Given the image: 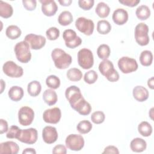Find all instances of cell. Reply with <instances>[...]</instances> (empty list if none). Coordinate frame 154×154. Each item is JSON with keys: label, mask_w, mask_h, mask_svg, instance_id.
I'll use <instances>...</instances> for the list:
<instances>
[{"label": "cell", "mask_w": 154, "mask_h": 154, "mask_svg": "<svg viewBox=\"0 0 154 154\" xmlns=\"http://www.w3.org/2000/svg\"><path fill=\"white\" fill-rule=\"evenodd\" d=\"M51 57L54 61L55 66L59 69L67 68L72 61L71 55L60 48H55L52 51Z\"/></svg>", "instance_id": "6da1fadb"}, {"label": "cell", "mask_w": 154, "mask_h": 154, "mask_svg": "<svg viewBox=\"0 0 154 154\" xmlns=\"http://www.w3.org/2000/svg\"><path fill=\"white\" fill-rule=\"evenodd\" d=\"M17 60L22 63H28L31 58L29 45L25 40L16 43L14 48Z\"/></svg>", "instance_id": "7a4b0ae2"}, {"label": "cell", "mask_w": 154, "mask_h": 154, "mask_svg": "<svg viewBox=\"0 0 154 154\" xmlns=\"http://www.w3.org/2000/svg\"><path fill=\"white\" fill-rule=\"evenodd\" d=\"M149 26L144 23L137 24L135 28V38L136 42L140 46H146L149 44L150 38L148 35Z\"/></svg>", "instance_id": "3957f363"}, {"label": "cell", "mask_w": 154, "mask_h": 154, "mask_svg": "<svg viewBox=\"0 0 154 154\" xmlns=\"http://www.w3.org/2000/svg\"><path fill=\"white\" fill-rule=\"evenodd\" d=\"M78 63L84 69H89L93 67L94 58L93 52L88 49L82 48L78 52Z\"/></svg>", "instance_id": "277c9868"}, {"label": "cell", "mask_w": 154, "mask_h": 154, "mask_svg": "<svg viewBox=\"0 0 154 154\" xmlns=\"http://www.w3.org/2000/svg\"><path fill=\"white\" fill-rule=\"evenodd\" d=\"M118 67L120 71L125 74L130 73L138 69V63L134 58L122 57L118 61Z\"/></svg>", "instance_id": "5b68a950"}, {"label": "cell", "mask_w": 154, "mask_h": 154, "mask_svg": "<svg viewBox=\"0 0 154 154\" xmlns=\"http://www.w3.org/2000/svg\"><path fill=\"white\" fill-rule=\"evenodd\" d=\"M75 26L81 32L86 35H91L94 31V24L92 20L84 17H79L75 21Z\"/></svg>", "instance_id": "8992f818"}, {"label": "cell", "mask_w": 154, "mask_h": 154, "mask_svg": "<svg viewBox=\"0 0 154 154\" xmlns=\"http://www.w3.org/2000/svg\"><path fill=\"white\" fill-rule=\"evenodd\" d=\"M63 38L66 46L70 49H74L82 43V39L77 35L76 32L71 29H66L63 33Z\"/></svg>", "instance_id": "52a82bcc"}, {"label": "cell", "mask_w": 154, "mask_h": 154, "mask_svg": "<svg viewBox=\"0 0 154 154\" xmlns=\"http://www.w3.org/2000/svg\"><path fill=\"white\" fill-rule=\"evenodd\" d=\"M66 147L71 150L79 151L84 146V139L81 135L70 134L65 140Z\"/></svg>", "instance_id": "ba28073f"}, {"label": "cell", "mask_w": 154, "mask_h": 154, "mask_svg": "<svg viewBox=\"0 0 154 154\" xmlns=\"http://www.w3.org/2000/svg\"><path fill=\"white\" fill-rule=\"evenodd\" d=\"M2 70L6 75L11 78H20L23 74L22 67L13 61H6L3 64Z\"/></svg>", "instance_id": "9c48e42d"}, {"label": "cell", "mask_w": 154, "mask_h": 154, "mask_svg": "<svg viewBox=\"0 0 154 154\" xmlns=\"http://www.w3.org/2000/svg\"><path fill=\"white\" fill-rule=\"evenodd\" d=\"M34 118V112L33 109L26 106L21 107L18 111V120L19 123L22 126L30 125Z\"/></svg>", "instance_id": "30bf717a"}, {"label": "cell", "mask_w": 154, "mask_h": 154, "mask_svg": "<svg viewBox=\"0 0 154 154\" xmlns=\"http://www.w3.org/2000/svg\"><path fill=\"white\" fill-rule=\"evenodd\" d=\"M37 138L38 133L37 129L33 128H30L25 129H21L17 140L22 143L28 144H33L37 141Z\"/></svg>", "instance_id": "8fae6325"}, {"label": "cell", "mask_w": 154, "mask_h": 154, "mask_svg": "<svg viewBox=\"0 0 154 154\" xmlns=\"http://www.w3.org/2000/svg\"><path fill=\"white\" fill-rule=\"evenodd\" d=\"M24 40L29 45L31 49L34 50L42 49L45 46L46 42L45 37L35 34H29L26 35Z\"/></svg>", "instance_id": "7c38bea8"}, {"label": "cell", "mask_w": 154, "mask_h": 154, "mask_svg": "<svg viewBox=\"0 0 154 154\" xmlns=\"http://www.w3.org/2000/svg\"><path fill=\"white\" fill-rule=\"evenodd\" d=\"M61 117V111L58 107L46 109L43 114V120L48 123L57 124Z\"/></svg>", "instance_id": "4fadbf2b"}, {"label": "cell", "mask_w": 154, "mask_h": 154, "mask_svg": "<svg viewBox=\"0 0 154 154\" xmlns=\"http://www.w3.org/2000/svg\"><path fill=\"white\" fill-rule=\"evenodd\" d=\"M66 98L69 101L71 107L84 97L79 87L71 85L66 88L65 91Z\"/></svg>", "instance_id": "5bb4252c"}, {"label": "cell", "mask_w": 154, "mask_h": 154, "mask_svg": "<svg viewBox=\"0 0 154 154\" xmlns=\"http://www.w3.org/2000/svg\"><path fill=\"white\" fill-rule=\"evenodd\" d=\"M58 135L55 127L51 126H45L42 131V138L45 143L52 144L58 139Z\"/></svg>", "instance_id": "9a60e30c"}, {"label": "cell", "mask_w": 154, "mask_h": 154, "mask_svg": "<svg viewBox=\"0 0 154 154\" xmlns=\"http://www.w3.org/2000/svg\"><path fill=\"white\" fill-rule=\"evenodd\" d=\"M39 2L42 4V11L48 17L54 16L58 10V6L53 0H40Z\"/></svg>", "instance_id": "2e32d148"}, {"label": "cell", "mask_w": 154, "mask_h": 154, "mask_svg": "<svg viewBox=\"0 0 154 154\" xmlns=\"http://www.w3.org/2000/svg\"><path fill=\"white\" fill-rule=\"evenodd\" d=\"M72 108L82 116H87L91 111V105L82 97L79 101L76 103Z\"/></svg>", "instance_id": "e0dca14e"}, {"label": "cell", "mask_w": 154, "mask_h": 154, "mask_svg": "<svg viewBox=\"0 0 154 154\" xmlns=\"http://www.w3.org/2000/svg\"><path fill=\"white\" fill-rule=\"evenodd\" d=\"M128 17V13L126 10L123 8H117L113 12L112 19L116 24L123 25L127 22Z\"/></svg>", "instance_id": "ac0fdd59"}, {"label": "cell", "mask_w": 154, "mask_h": 154, "mask_svg": "<svg viewBox=\"0 0 154 154\" xmlns=\"http://www.w3.org/2000/svg\"><path fill=\"white\" fill-rule=\"evenodd\" d=\"M19 150V147L18 144L14 141H8L0 144V153L17 154Z\"/></svg>", "instance_id": "d6986e66"}, {"label": "cell", "mask_w": 154, "mask_h": 154, "mask_svg": "<svg viewBox=\"0 0 154 154\" xmlns=\"http://www.w3.org/2000/svg\"><path fill=\"white\" fill-rule=\"evenodd\" d=\"M132 94L134 99L141 102L146 100L149 96L147 89L141 85H137L135 87L133 88Z\"/></svg>", "instance_id": "ffe728a7"}, {"label": "cell", "mask_w": 154, "mask_h": 154, "mask_svg": "<svg viewBox=\"0 0 154 154\" xmlns=\"http://www.w3.org/2000/svg\"><path fill=\"white\" fill-rule=\"evenodd\" d=\"M130 147L134 152H142L146 150L147 143L143 138H135L131 141Z\"/></svg>", "instance_id": "44dd1931"}, {"label": "cell", "mask_w": 154, "mask_h": 154, "mask_svg": "<svg viewBox=\"0 0 154 154\" xmlns=\"http://www.w3.org/2000/svg\"><path fill=\"white\" fill-rule=\"evenodd\" d=\"M10 99L14 102H17L20 100L24 94L23 90L22 87L15 85L11 87L8 90V93Z\"/></svg>", "instance_id": "7402d4cb"}, {"label": "cell", "mask_w": 154, "mask_h": 154, "mask_svg": "<svg viewBox=\"0 0 154 154\" xmlns=\"http://www.w3.org/2000/svg\"><path fill=\"white\" fill-rule=\"evenodd\" d=\"M43 99L46 104L52 106L57 103L58 96L53 89H47L43 94Z\"/></svg>", "instance_id": "603a6c76"}, {"label": "cell", "mask_w": 154, "mask_h": 154, "mask_svg": "<svg viewBox=\"0 0 154 154\" xmlns=\"http://www.w3.org/2000/svg\"><path fill=\"white\" fill-rule=\"evenodd\" d=\"M13 13V8L12 6L2 1H0V16L1 17L7 19L10 17Z\"/></svg>", "instance_id": "cb8c5ba5"}, {"label": "cell", "mask_w": 154, "mask_h": 154, "mask_svg": "<svg viewBox=\"0 0 154 154\" xmlns=\"http://www.w3.org/2000/svg\"><path fill=\"white\" fill-rule=\"evenodd\" d=\"M114 69V68L112 63L108 59L103 60L99 65V70L100 73L105 77H106Z\"/></svg>", "instance_id": "d4e9b609"}, {"label": "cell", "mask_w": 154, "mask_h": 154, "mask_svg": "<svg viewBox=\"0 0 154 154\" xmlns=\"http://www.w3.org/2000/svg\"><path fill=\"white\" fill-rule=\"evenodd\" d=\"M42 90V85L37 81H32L28 84L27 91L28 94L32 97L37 96Z\"/></svg>", "instance_id": "484cf974"}, {"label": "cell", "mask_w": 154, "mask_h": 154, "mask_svg": "<svg viewBox=\"0 0 154 154\" xmlns=\"http://www.w3.org/2000/svg\"><path fill=\"white\" fill-rule=\"evenodd\" d=\"M95 12L97 16L101 18H105L108 16L110 12L109 7L103 2H100L97 4Z\"/></svg>", "instance_id": "4316f807"}, {"label": "cell", "mask_w": 154, "mask_h": 154, "mask_svg": "<svg viewBox=\"0 0 154 154\" xmlns=\"http://www.w3.org/2000/svg\"><path fill=\"white\" fill-rule=\"evenodd\" d=\"M135 14L138 19L141 20H144L150 17V10L148 6L146 5H141L137 8Z\"/></svg>", "instance_id": "83f0119b"}, {"label": "cell", "mask_w": 154, "mask_h": 154, "mask_svg": "<svg viewBox=\"0 0 154 154\" xmlns=\"http://www.w3.org/2000/svg\"><path fill=\"white\" fill-rule=\"evenodd\" d=\"M140 62L143 66H149L153 61L152 52L148 50H144L141 52L140 55Z\"/></svg>", "instance_id": "f1b7e54d"}, {"label": "cell", "mask_w": 154, "mask_h": 154, "mask_svg": "<svg viewBox=\"0 0 154 154\" xmlns=\"http://www.w3.org/2000/svg\"><path fill=\"white\" fill-rule=\"evenodd\" d=\"M20 29L16 25H11L8 26L5 31V34L8 38L11 40H15L19 38L21 35Z\"/></svg>", "instance_id": "f546056e"}, {"label": "cell", "mask_w": 154, "mask_h": 154, "mask_svg": "<svg viewBox=\"0 0 154 154\" xmlns=\"http://www.w3.org/2000/svg\"><path fill=\"white\" fill-rule=\"evenodd\" d=\"M73 16L69 11H64L61 12L58 17V23L62 26L70 25L73 22Z\"/></svg>", "instance_id": "4dcf8cb0"}, {"label": "cell", "mask_w": 154, "mask_h": 154, "mask_svg": "<svg viewBox=\"0 0 154 154\" xmlns=\"http://www.w3.org/2000/svg\"><path fill=\"white\" fill-rule=\"evenodd\" d=\"M138 132L143 137H149L152 133V127L151 125L146 122H141L138 126Z\"/></svg>", "instance_id": "1f68e13d"}, {"label": "cell", "mask_w": 154, "mask_h": 154, "mask_svg": "<svg viewBox=\"0 0 154 154\" xmlns=\"http://www.w3.org/2000/svg\"><path fill=\"white\" fill-rule=\"evenodd\" d=\"M67 78L71 81H79L82 77V72L77 68H71L69 69L66 73Z\"/></svg>", "instance_id": "d6a6232c"}, {"label": "cell", "mask_w": 154, "mask_h": 154, "mask_svg": "<svg viewBox=\"0 0 154 154\" xmlns=\"http://www.w3.org/2000/svg\"><path fill=\"white\" fill-rule=\"evenodd\" d=\"M111 30L110 23L106 20H99L97 23V31L100 34H107Z\"/></svg>", "instance_id": "836d02e7"}, {"label": "cell", "mask_w": 154, "mask_h": 154, "mask_svg": "<svg viewBox=\"0 0 154 154\" xmlns=\"http://www.w3.org/2000/svg\"><path fill=\"white\" fill-rule=\"evenodd\" d=\"M111 50L109 46L106 44L100 45L97 49V54L100 59L107 60L109 57Z\"/></svg>", "instance_id": "e575fe53"}, {"label": "cell", "mask_w": 154, "mask_h": 154, "mask_svg": "<svg viewBox=\"0 0 154 154\" xmlns=\"http://www.w3.org/2000/svg\"><path fill=\"white\" fill-rule=\"evenodd\" d=\"M92 124L88 120H84L79 122L76 126L78 131L82 134H85L90 132L92 129Z\"/></svg>", "instance_id": "d590c367"}, {"label": "cell", "mask_w": 154, "mask_h": 154, "mask_svg": "<svg viewBox=\"0 0 154 154\" xmlns=\"http://www.w3.org/2000/svg\"><path fill=\"white\" fill-rule=\"evenodd\" d=\"M46 85L51 89H57L60 85V79L55 75H51L46 79Z\"/></svg>", "instance_id": "8d00e7d4"}, {"label": "cell", "mask_w": 154, "mask_h": 154, "mask_svg": "<svg viewBox=\"0 0 154 154\" xmlns=\"http://www.w3.org/2000/svg\"><path fill=\"white\" fill-rule=\"evenodd\" d=\"M97 78L98 75L97 72L93 70H90L87 72L84 76V81L88 84H94L97 81Z\"/></svg>", "instance_id": "74e56055"}, {"label": "cell", "mask_w": 154, "mask_h": 154, "mask_svg": "<svg viewBox=\"0 0 154 154\" xmlns=\"http://www.w3.org/2000/svg\"><path fill=\"white\" fill-rule=\"evenodd\" d=\"M105 119V115L103 112L101 111H97L92 113L91 116V120L93 123L95 124L102 123Z\"/></svg>", "instance_id": "f35d334b"}, {"label": "cell", "mask_w": 154, "mask_h": 154, "mask_svg": "<svg viewBox=\"0 0 154 154\" xmlns=\"http://www.w3.org/2000/svg\"><path fill=\"white\" fill-rule=\"evenodd\" d=\"M46 35L48 40H55L60 36V30L56 27H51L46 30Z\"/></svg>", "instance_id": "ab89813d"}, {"label": "cell", "mask_w": 154, "mask_h": 154, "mask_svg": "<svg viewBox=\"0 0 154 154\" xmlns=\"http://www.w3.org/2000/svg\"><path fill=\"white\" fill-rule=\"evenodd\" d=\"M21 131V129H20L18 126L13 125L10 129L8 130L6 137L8 138H17L20 132Z\"/></svg>", "instance_id": "60d3db41"}, {"label": "cell", "mask_w": 154, "mask_h": 154, "mask_svg": "<svg viewBox=\"0 0 154 154\" xmlns=\"http://www.w3.org/2000/svg\"><path fill=\"white\" fill-rule=\"evenodd\" d=\"M93 0H79L78 1L79 7L84 10H89L94 5Z\"/></svg>", "instance_id": "b9f144b4"}, {"label": "cell", "mask_w": 154, "mask_h": 154, "mask_svg": "<svg viewBox=\"0 0 154 154\" xmlns=\"http://www.w3.org/2000/svg\"><path fill=\"white\" fill-rule=\"evenodd\" d=\"M22 4L24 8L28 11L35 10L37 6V1L35 0H23Z\"/></svg>", "instance_id": "7bdbcfd3"}, {"label": "cell", "mask_w": 154, "mask_h": 154, "mask_svg": "<svg viewBox=\"0 0 154 154\" xmlns=\"http://www.w3.org/2000/svg\"><path fill=\"white\" fill-rule=\"evenodd\" d=\"M119 74L117 71L114 69L105 78L110 82H116L119 79Z\"/></svg>", "instance_id": "ee69618b"}, {"label": "cell", "mask_w": 154, "mask_h": 154, "mask_svg": "<svg viewBox=\"0 0 154 154\" xmlns=\"http://www.w3.org/2000/svg\"><path fill=\"white\" fill-rule=\"evenodd\" d=\"M119 2L126 6L130 7H134L137 6L140 2V0H119Z\"/></svg>", "instance_id": "f6af8a7d"}, {"label": "cell", "mask_w": 154, "mask_h": 154, "mask_svg": "<svg viewBox=\"0 0 154 154\" xmlns=\"http://www.w3.org/2000/svg\"><path fill=\"white\" fill-rule=\"evenodd\" d=\"M67 153L66 147L63 144H58L55 146L52 150V153L66 154Z\"/></svg>", "instance_id": "bcb514c9"}, {"label": "cell", "mask_w": 154, "mask_h": 154, "mask_svg": "<svg viewBox=\"0 0 154 154\" xmlns=\"http://www.w3.org/2000/svg\"><path fill=\"white\" fill-rule=\"evenodd\" d=\"M102 153H116L119 154V151L117 147L114 146H108L105 149Z\"/></svg>", "instance_id": "7dc6e473"}, {"label": "cell", "mask_w": 154, "mask_h": 154, "mask_svg": "<svg viewBox=\"0 0 154 154\" xmlns=\"http://www.w3.org/2000/svg\"><path fill=\"white\" fill-rule=\"evenodd\" d=\"M8 130V123L4 119H0V134H2Z\"/></svg>", "instance_id": "c3c4849f"}, {"label": "cell", "mask_w": 154, "mask_h": 154, "mask_svg": "<svg viewBox=\"0 0 154 154\" xmlns=\"http://www.w3.org/2000/svg\"><path fill=\"white\" fill-rule=\"evenodd\" d=\"M58 2L62 5V6H64V7H67L69 6L72 2V0H59Z\"/></svg>", "instance_id": "681fc988"}, {"label": "cell", "mask_w": 154, "mask_h": 154, "mask_svg": "<svg viewBox=\"0 0 154 154\" xmlns=\"http://www.w3.org/2000/svg\"><path fill=\"white\" fill-rule=\"evenodd\" d=\"M23 154L25 153H29V154H35L36 153V151L33 148H26L25 149L23 152H22Z\"/></svg>", "instance_id": "f907efd6"}, {"label": "cell", "mask_w": 154, "mask_h": 154, "mask_svg": "<svg viewBox=\"0 0 154 154\" xmlns=\"http://www.w3.org/2000/svg\"><path fill=\"white\" fill-rule=\"evenodd\" d=\"M147 85L150 88L153 90L154 88V81H153V77H151L147 81Z\"/></svg>", "instance_id": "816d5d0a"}, {"label": "cell", "mask_w": 154, "mask_h": 154, "mask_svg": "<svg viewBox=\"0 0 154 154\" xmlns=\"http://www.w3.org/2000/svg\"><path fill=\"white\" fill-rule=\"evenodd\" d=\"M5 87V83L3 79H1V93H2L4 91V89Z\"/></svg>", "instance_id": "f5cc1de1"}, {"label": "cell", "mask_w": 154, "mask_h": 154, "mask_svg": "<svg viewBox=\"0 0 154 154\" xmlns=\"http://www.w3.org/2000/svg\"><path fill=\"white\" fill-rule=\"evenodd\" d=\"M153 108H152V109H150V112H152V111H152V110H153ZM152 116H153V114H151V115H150V117H151V119H153V117H152Z\"/></svg>", "instance_id": "db71d44e"}]
</instances>
